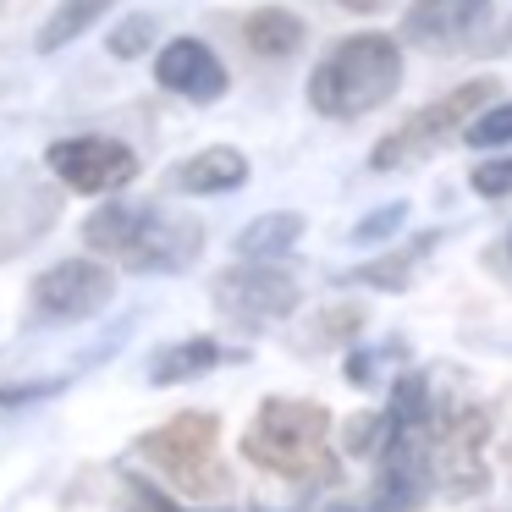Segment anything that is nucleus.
Segmentation results:
<instances>
[{
  "label": "nucleus",
  "mask_w": 512,
  "mask_h": 512,
  "mask_svg": "<svg viewBox=\"0 0 512 512\" xmlns=\"http://www.w3.org/2000/svg\"><path fill=\"white\" fill-rule=\"evenodd\" d=\"M83 243L138 276H177V270L199 265L204 226L199 215L160 210V204H100L83 221Z\"/></svg>",
  "instance_id": "nucleus-1"
},
{
  "label": "nucleus",
  "mask_w": 512,
  "mask_h": 512,
  "mask_svg": "<svg viewBox=\"0 0 512 512\" xmlns=\"http://www.w3.org/2000/svg\"><path fill=\"white\" fill-rule=\"evenodd\" d=\"M336 419L325 402L309 397H265L254 424L243 430V457L254 468L292 485H331L336 479V452H331Z\"/></svg>",
  "instance_id": "nucleus-2"
},
{
  "label": "nucleus",
  "mask_w": 512,
  "mask_h": 512,
  "mask_svg": "<svg viewBox=\"0 0 512 512\" xmlns=\"http://www.w3.org/2000/svg\"><path fill=\"white\" fill-rule=\"evenodd\" d=\"M402 89V50L386 34H353L320 56L309 72V105L325 122H353L369 116Z\"/></svg>",
  "instance_id": "nucleus-3"
},
{
  "label": "nucleus",
  "mask_w": 512,
  "mask_h": 512,
  "mask_svg": "<svg viewBox=\"0 0 512 512\" xmlns=\"http://www.w3.org/2000/svg\"><path fill=\"white\" fill-rule=\"evenodd\" d=\"M215 446H221V419L204 408H188L138 435V457L149 468H160L182 496H215L226 485V468Z\"/></svg>",
  "instance_id": "nucleus-4"
},
{
  "label": "nucleus",
  "mask_w": 512,
  "mask_h": 512,
  "mask_svg": "<svg viewBox=\"0 0 512 512\" xmlns=\"http://www.w3.org/2000/svg\"><path fill=\"white\" fill-rule=\"evenodd\" d=\"M490 94H496V83L474 78V83H463V89L441 94V100L419 105V111L402 116V122L391 127L375 149H369V166H375V171H397V166H413V160L435 155V144H446L452 133H463V127L485 111Z\"/></svg>",
  "instance_id": "nucleus-5"
},
{
  "label": "nucleus",
  "mask_w": 512,
  "mask_h": 512,
  "mask_svg": "<svg viewBox=\"0 0 512 512\" xmlns=\"http://www.w3.org/2000/svg\"><path fill=\"white\" fill-rule=\"evenodd\" d=\"M298 303H303L298 281H292L287 270H276V265H254V259L232 265L221 281H215V309H221L237 331H265V325L287 320Z\"/></svg>",
  "instance_id": "nucleus-6"
},
{
  "label": "nucleus",
  "mask_w": 512,
  "mask_h": 512,
  "mask_svg": "<svg viewBox=\"0 0 512 512\" xmlns=\"http://www.w3.org/2000/svg\"><path fill=\"white\" fill-rule=\"evenodd\" d=\"M45 166L72 193L94 199V193H116L138 177V149L122 144V138H105V133H78V138H56L45 149Z\"/></svg>",
  "instance_id": "nucleus-7"
},
{
  "label": "nucleus",
  "mask_w": 512,
  "mask_h": 512,
  "mask_svg": "<svg viewBox=\"0 0 512 512\" xmlns=\"http://www.w3.org/2000/svg\"><path fill=\"white\" fill-rule=\"evenodd\" d=\"M111 292H116V276L100 259H61L34 281V309L45 320H89L111 303Z\"/></svg>",
  "instance_id": "nucleus-8"
},
{
  "label": "nucleus",
  "mask_w": 512,
  "mask_h": 512,
  "mask_svg": "<svg viewBox=\"0 0 512 512\" xmlns=\"http://www.w3.org/2000/svg\"><path fill=\"white\" fill-rule=\"evenodd\" d=\"M155 83L166 94H182V100H193V105H210V100H221L226 94V67H221V56H215L204 39H171L166 50L155 56Z\"/></svg>",
  "instance_id": "nucleus-9"
},
{
  "label": "nucleus",
  "mask_w": 512,
  "mask_h": 512,
  "mask_svg": "<svg viewBox=\"0 0 512 512\" xmlns=\"http://www.w3.org/2000/svg\"><path fill=\"white\" fill-rule=\"evenodd\" d=\"M485 12H490V0H413L402 28H408V39L424 50H452L474 34Z\"/></svg>",
  "instance_id": "nucleus-10"
},
{
  "label": "nucleus",
  "mask_w": 512,
  "mask_h": 512,
  "mask_svg": "<svg viewBox=\"0 0 512 512\" xmlns=\"http://www.w3.org/2000/svg\"><path fill=\"white\" fill-rule=\"evenodd\" d=\"M221 364H243L237 347H221L215 336H182V342L160 347L149 358V386H182V380H199Z\"/></svg>",
  "instance_id": "nucleus-11"
},
{
  "label": "nucleus",
  "mask_w": 512,
  "mask_h": 512,
  "mask_svg": "<svg viewBox=\"0 0 512 512\" xmlns=\"http://www.w3.org/2000/svg\"><path fill=\"white\" fill-rule=\"evenodd\" d=\"M166 182H171L177 193H188V199H210V193L243 188V182H248V160H243V149L215 144V149H199V155H188Z\"/></svg>",
  "instance_id": "nucleus-12"
},
{
  "label": "nucleus",
  "mask_w": 512,
  "mask_h": 512,
  "mask_svg": "<svg viewBox=\"0 0 512 512\" xmlns=\"http://www.w3.org/2000/svg\"><path fill=\"white\" fill-rule=\"evenodd\" d=\"M303 17L298 12H287V6H259V12H248L243 17V45L254 50V56H265V61H287L292 50L303 45Z\"/></svg>",
  "instance_id": "nucleus-13"
},
{
  "label": "nucleus",
  "mask_w": 512,
  "mask_h": 512,
  "mask_svg": "<svg viewBox=\"0 0 512 512\" xmlns=\"http://www.w3.org/2000/svg\"><path fill=\"white\" fill-rule=\"evenodd\" d=\"M298 237H303V215L298 210H270V215H259V221H248L243 232H237V254L254 259V265H270V259L287 254Z\"/></svg>",
  "instance_id": "nucleus-14"
},
{
  "label": "nucleus",
  "mask_w": 512,
  "mask_h": 512,
  "mask_svg": "<svg viewBox=\"0 0 512 512\" xmlns=\"http://www.w3.org/2000/svg\"><path fill=\"white\" fill-rule=\"evenodd\" d=\"M430 248H435V237H419V243L397 248V254H380V259H369V265L347 270V281H353V287H380V292H408L413 270H419V259L430 254Z\"/></svg>",
  "instance_id": "nucleus-15"
},
{
  "label": "nucleus",
  "mask_w": 512,
  "mask_h": 512,
  "mask_svg": "<svg viewBox=\"0 0 512 512\" xmlns=\"http://www.w3.org/2000/svg\"><path fill=\"white\" fill-rule=\"evenodd\" d=\"M111 6H116V0H61L56 12L45 17V28H39V50H45V56H50V50H67L72 39L89 34Z\"/></svg>",
  "instance_id": "nucleus-16"
},
{
  "label": "nucleus",
  "mask_w": 512,
  "mask_h": 512,
  "mask_svg": "<svg viewBox=\"0 0 512 512\" xmlns=\"http://www.w3.org/2000/svg\"><path fill=\"white\" fill-rule=\"evenodd\" d=\"M463 138H468L474 149H501V144H512V100L485 105V111H479L474 122L463 127Z\"/></svg>",
  "instance_id": "nucleus-17"
},
{
  "label": "nucleus",
  "mask_w": 512,
  "mask_h": 512,
  "mask_svg": "<svg viewBox=\"0 0 512 512\" xmlns=\"http://www.w3.org/2000/svg\"><path fill=\"white\" fill-rule=\"evenodd\" d=\"M105 45H111V56H116V61H133V56H144V50L155 45V17H149V12H133V17H122V23L111 28V39H105Z\"/></svg>",
  "instance_id": "nucleus-18"
},
{
  "label": "nucleus",
  "mask_w": 512,
  "mask_h": 512,
  "mask_svg": "<svg viewBox=\"0 0 512 512\" xmlns=\"http://www.w3.org/2000/svg\"><path fill=\"white\" fill-rule=\"evenodd\" d=\"M468 188L479 199H512V155H485L468 171Z\"/></svg>",
  "instance_id": "nucleus-19"
},
{
  "label": "nucleus",
  "mask_w": 512,
  "mask_h": 512,
  "mask_svg": "<svg viewBox=\"0 0 512 512\" xmlns=\"http://www.w3.org/2000/svg\"><path fill=\"white\" fill-rule=\"evenodd\" d=\"M342 435H347V452L353 457H369V452H380V441H386V419H380V413H358Z\"/></svg>",
  "instance_id": "nucleus-20"
},
{
  "label": "nucleus",
  "mask_w": 512,
  "mask_h": 512,
  "mask_svg": "<svg viewBox=\"0 0 512 512\" xmlns=\"http://www.w3.org/2000/svg\"><path fill=\"white\" fill-rule=\"evenodd\" d=\"M402 221H408V204H386V210L364 215V221L353 226V243H380V237H391Z\"/></svg>",
  "instance_id": "nucleus-21"
},
{
  "label": "nucleus",
  "mask_w": 512,
  "mask_h": 512,
  "mask_svg": "<svg viewBox=\"0 0 512 512\" xmlns=\"http://www.w3.org/2000/svg\"><path fill=\"white\" fill-rule=\"evenodd\" d=\"M364 325V309H331V314H320V325H314V342H353V331Z\"/></svg>",
  "instance_id": "nucleus-22"
},
{
  "label": "nucleus",
  "mask_w": 512,
  "mask_h": 512,
  "mask_svg": "<svg viewBox=\"0 0 512 512\" xmlns=\"http://www.w3.org/2000/svg\"><path fill=\"white\" fill-rule=\"evenodd\" d=\"M61 391V380H34V386H0V408H23V402H39Z\"/></svg>",
  "instance_id": "nucleus-23"
},
{
  "label": "nucleus",
  "mask_w": 512,
  "mask_h": 512,
  "mask_svg": "<svg viewBox=\"0 0 512 512\" xmlns=\"http://www.w3.org/2000/svg\"><path fill=\"white\" fill-rule=\"evenodd\" d=\"M336 6H347V12L369 17V12H380V6H386V0H336Z\"/></svg>",
  "instance_id": "nucleus-24"
},
{
  "label": "nucleus",
  "mask_w": 512,
  "mask_h": 512,
  "mask_svg": "<svg viewBox=\"0 0 512 512\" xmlns=\"http://www.w3.org/2000/svg\"><path fill=\"white\" fill-rule=\"evenodd\" d=\"M507 254H512V237H507Z\"/></svg>",
  "instance_id": "nucleus-25"
},
{
  "label": "nucleus",
  "mask_w": 512,
  "mask_h": 512,
  "mask_svg": "<svg viewBox=\"0 0 512 512\" xmlns=\"http://www.w3.org/2000/svg\"><path fill=\"white\" fill-rule=\"evenodd\" d=\"M138 512H149V507H138Z\"/></svg>",
  "instance_id": "nucleus-26"
}]
</instances>
